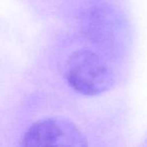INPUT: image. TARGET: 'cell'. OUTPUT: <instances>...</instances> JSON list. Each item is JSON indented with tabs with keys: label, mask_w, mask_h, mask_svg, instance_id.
I'll list each match as a JSON object with an SVG mask.
<instances>
[{
	"label": "cell",
	"mask_w": 147,
	"mask_h": 147,
	"mask_svg": "<svg viewBox=\"0 0 147 147\" xmlns=\"http://www.w3.org/2000/svg\"><path fill=\"white\" fill-rule=\"evenodd\" d=\"M81 31L99 49L116 55L124 45V22L119 13L108 5H95L81 16Z\"/></svg>",
	"instance_id": "obj_2"
},
{
	"label": "cell",
	"mask_w": 147,
	"mask_h": 147,
	"mask_svg": "<svg viewBox=\"0 0 147 147\" xmlns=\"http://www.w3.org/2000/svg\"><path fill=\"white\" fill-rule=\"evenodd\" d=\"M63 77L69 87L83 96H98L115 84L114 69L99 53L89 49L74 51L65 61Z\"/></svg>",
	"instance_id": "obj_1"
},
{
	"label": "cell",
	"mask_w": 147,
	"mask_h": 147,
	"mask_svg": "<svg viewBox=\"0 0 147 147\" xmlns=\"http://www.w3.org/2000/svg\"><path fill=\"white\" fill-rule=\"evenodd\" d=\"M22 146L86 147L88 138L74 122L61 117H49L34 122L21 138Z\"/></svg>",
	"instance_id": "obj_3"
}]
</instances>
